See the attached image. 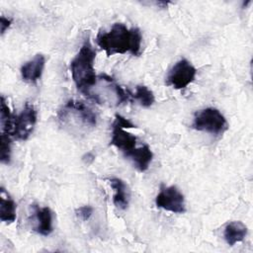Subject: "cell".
<instances>
[{
  "label": "cell",
  "mask_w": 253,
  "mask_h": 253,
  "mask_svg": "<svg viewBox=\"0 0 253 253\" xmlns=\"http://www.w3.org/2000/svg\"><path fill=\"white\" fill-rule=\"evenodd\" d=\"M12 24V19L11 18H7L5 16H1L0 17V27H1V35H3L6 30L11 26Z\"/></svg>",
  "instance_id": "cell-20"
},
{
  "label": "cell",
  "mask_w": 253,
  "mask_h": 253,
  "mask_svg": "<svg viewBox=\"0 0 253 253\" xmlns=\"http://www.w3.org/2000/svg\"><path fill=\"white\" fill-rule=\"evenodd\" d=\"M88 98L99 105L117 107L128 101L130 95L126 92L113 77L100 74L96 83L86 92Z\"/></svg>",
  "instance_id": "cell-4"
},
{
  "label": "cell",
  "mask_w": 253,
  "mask_h": 253,
  "mask_svg": "<svg viewBox=\"0 0 253 253\" xmlns=\"http://www.w3.org/2000/svg\"><path fill=\"white\" fill-rule=\"evenodd\" d=\"M197 69L186 58L178 60L167 75V84L175 89H184L190 85L196 77Z\"/></svg>",
  "instance_id": "cell-9"
},
{
  "label": "cell",
  "mask_w": 253,
  "mask_h": 253,
  "mask_svg": "<svg viewBox=\"0 0 253 253\" xmlns=\"http://www.w3.org/2000/svg\"><path fill=\"white\" fill-rule=\"evenodd\" d=\"M132 127H135V126L130 121L119 114L115 116V121L112 125L111 144L120 149L124 155L136 147V136L126 130V128Z\"/></svg>",
  "instance_id": "cell-6"
},
{
  "label": "cell",
  "mask_w": 253,
  "mask_h": 253,
  "mask_svg": "<svg viewBox=\"0 0 253 253\" xmlns=\"http://www.w3.org/2000/svg\"><path fill=\"white\" fill-rule=\"evenodd\" d=\"M142 35L138 28H127L125 24L115 23L109 32L100 31L96 37L98 46L107 56L125 54L138 56L141 53Z\"/></svg>",
  "instance_id": "cell-1"
},
{
  "label": "cell",
  "mask_w": 253,
  "mask_h": 253,
  "mask_svg": "<svg viewBox=\"0 0 253 253\" xmlns=\"http://www.w3.org/2000/svg\"><path fill=\"white\" fill-rule=\"evenodd\" d=\"M93 208L89 205H86V206H82V207H79L78 209H76V214L77 216H79L82 220H88L90 218V216L92 215L93 213Z\"/></svg>",
  "instance_id": "cell-19"
},
{
  "label": "cell",
  "mask_w": 253,
  "mask_h": 253,
  "mask_svg": "<svg viewBox=\"0 0 253 253\" xmlns=\"http://www.w3.org/2000/svg\"><path fill=\"white\" fill-rule=\"evenodd\" d=\"M193 128L211 134H222L228 128L225 117L215 108H206L195 114Z\"/></svg>",
  "instance_id": "cell-5"
},
{
  "label": "cell",
  "mask_w": 253,
  "mask_h": 253,
  "mask_svg": "<svg viewBox=\"0 0 253 253\" xmlns=\"http://www.w3.org/2000/svg\"><path fill=\"white\" fill-rule=\"evenodd\" d=\"M129 95L138 101L139 104L144 108L151 107L155 101L153 92L145 85H136L135 92L133 94L129 93Z\"/></svg>",
  "instance_id": "cell-16"
},
{
  "label": "cell",
  "mask_w": 253,
  "mask_h": 253,
  "mask_svg": "<svg viewBox=\"0 0 253 253\" xmlns=\"http://www.w3.org/2000/svg\"><path fill=\"white\" fill-rule=\"evenodd\" d=\"M34 209V218L35 226L34 230L41 235L47 236L52 230V211L48 207H39L37 205L33 206Z\"/></svg>",
  "instance_id": "cell-11"
},
{
  "label": "cell",
  "mask_w": 253,
  "mask_h": 253,
  "mask_svg": "<svg viewBox=\"0 0 253 253\" xmlns=\"http://www.w3.org/2000/svg\"><path fill=\"white\" fill-rule=\"evenodd\" d=\"M247 235V227L241 221L228 222L223 231V237L225 242L229 246H233L238 242H241Z\"/></svg>",
  "instance_id": "cell-14"
},
{
  "label": "cell",
  "mask_w": 253,
  "mask_h": 253,
  "mask_svg": "<svg viewBox=\"0 0 253 253\" xmlns=\"http://www.w3.org/2000/svg\"><path fill=\"white\" fill-rule=\"evenodd\" d=\"M0 141V160L2 163L8 164L11 158V135L6 132H1Z\"/></svg>",
  "instance_id": "cell-18"
},
{
  "label": "cell",
  "mask_w": 253,
  "mask_h": 253,
  "mask_svg": "<svg viewBox=\"0 0 253 253\" xmlns=\"http://www.w3.org/2000/svg\"><path fill=\"white\" fill-rule=\"evenodd\" d=\"M0 219L6 223H12L16 219V204L14 200L1 188L0 198Z\"/></svg>",
  "instance_id": "cell-15"
},
{
  "label": "cell",
  "mask_w": 253,
  "mask_h": 253,
  "mask_svg": "<svg viewBox=\"0 0 253 253\" xmlns=\"http://www.w3.org/2000/svg\"><path fill=\"white\" fill-rule=\"evenodd\" d=\"M155 205L173 213H184L186 211L185 198L176 186L161 187L155 198Z\"/></svg>",
  "instance_id": "cell-8"
},
{
  "label": "cell",
  "mask_w": 253,
  "mask_h": 253,
  "mask_svg": "<svg viewBox=\"0 0 253 253\" xmlns=\"http://www.w3.org/2000/svg\"><path fill=\"white\" fill-rule=\"evenodd\" d=\"M14 116L11 113L10 107L7 104L5 98L1 97V108H0V123H1V132H6L11 135L13 126Z\"/></svg>",
  "instance_id": "cell-17"
},
{
  "label": "cell",
  "mask_w": 253,
  "mask_h": 253,
  "mask_svg": "<svg viewBox=\"0 0 253 253\" xmlns=\"http://www.w3.org/2000/svg\"><path fill=\"white\" fill-rule=\"evenodd\" d=\"M44 64V56L41 53L36 54L31 60L22 65L20 70L22 79L28 83H36L42 77Z\"/></svg>",
  "instance_id": "cell-10"
},
{
  "label": "cell",
  "mask_w": 253,
  "mask_h": 253,
  "mask_svg": "<svg viewBox=\"0 0 253 253\" xmlns=\"http://www.w3.org/2000/svg\"><path fill=\"white\" fill-rule=\"evenodd\" d=\"M37 124V111L35 107L26 103L20 114L14 117L11 136L19 140H26L34 130Z\"/></svg>",
  "instance_id": "cell-7"
},
{
  "label": "cell",
  "mask_w": 253,
  "mask_h": 253,
  "mask_svg": "<svg viewBox=\"0 0 253 253\" xmlns=\"http://www.w3.org/2000/svg\"><path fill=\"white\" fill-rule=\"evenodd\" d=\"M108 181L112 189L114 190V205L120 210H126L129 203V191L126 184L122 179L116 177L110 178L108 179Z\"/></svg>",
  "instance_id": "cell-13"
},
{
  "label": "cell",
  "mask_w": 253,
  "mask_h": 253,
  "mask_svg": "<svg viewBox=\"0 0 253 253\" xmlns=\"http://www.w3.org/2000/svg\"><path fill=\"white\" fill-rule=\"evenodd\" d=\"M125 157L129 158L133 162L134 167L139 172H144L148 169L152 161L153 152L147 144H143L139 147H135L134 149H132L130 152L126 154Z\"/></svg>",
  "instance_id": "cell-12"
},
{
  "label": "cell",
  "mask_w": 253,
  "mask_h": 253,
  "mask_svg": "<svg viewBox=\"0 0 253 253\" xmlns=\"http://www.w3.org/2000/svg\"><path fill=\"white\" fill-rule=\"evenodd\" d=\"M96 50L92 46L89 39H86L79 51L70 62V72L77 89L84 95L96 83L95 72Z\"/></svg>",
  "instance_id": "cell-3"
},
{
  "label": "cell",
  "mask_w": 253,
  "mask_h": 253,
  "mask_svg": "<svg viewBox=\"0 0 253 253\" xmlns=\"http://www.w3.org/2000/svg\"><path fill=\"white\" fill-rule=\"evenodd\" d=\"M58 121L64 129L74 134L88 133L97 125L93 110L77 100H69L62 106L58 112Z\"/></svg>",
  "instance_id": "cell-2"
}]
</instances>
